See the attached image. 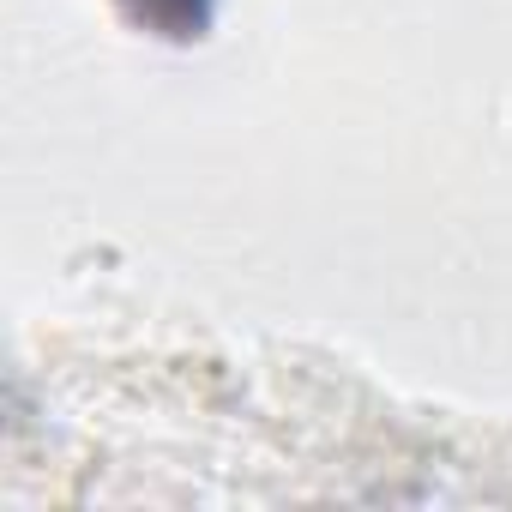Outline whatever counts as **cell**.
<instances>
[{"label":"cell","mask_w":512,"mask_h":512,"mask_svg":"<svg viewBox=\"0 0 512 512\" xmlns=\"http://www.w3.org/2000/svg\"><path fill=\"white\" fill-rule=\"evenodd\" d=\"M121 7L163 37H199L211 19V0H121Z\"/></svg>","instance_id":"cell-1"}]
</instances>
